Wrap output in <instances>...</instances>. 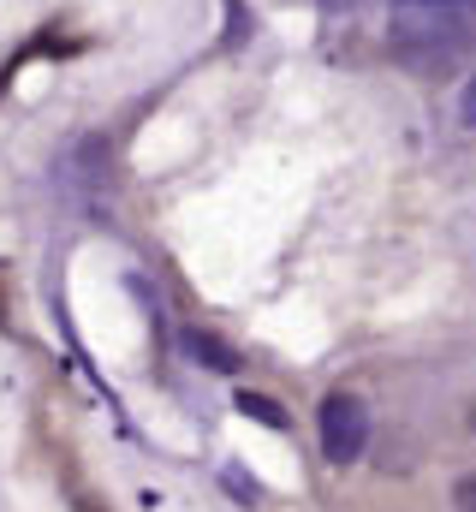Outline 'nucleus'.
Returning <instances> with one entry per match:
<instances>
[{
    "label": "nucleus",
    "mask_w": 476,
    "mask_h": 512,
    "mask_svg": "<svg viewBox=\"0 0 476 512\" xmlns=\"http://www.w3.org/2000/svg\"><path fill=\"white\" fill-rule=\"evenodd\" d=\"M316 423H322V453L334 465L363 459V447H369V411L357 405L352 393H328L322 411H316Z\"/></svg>",
    "instance_id": "2"
},
{
    "label": "nucleus",
    "mask_w": 476,
    "mask_h": 512,
    "mask_svg": "<svg viewBox=\"0 0 476 512\" xmlns=\"http://www.w3.org/2000/svg\"><path fill=\"white\" fill-rule=\"evenodd\" d=\"M471 429H476V405H471Z\"/></svg>",
    "instance_id": "9"
},
{
    "label": "nucleus",
    "mask_w": 476,
    "mask_h": 512,
    "mask_svg": "<svg viewBox=\"0 0 476 512\" xmlns=\"http://www.w3.org/2000/svg\"><path fill=\"white\" fill-rule=\"evenodd\" d=\"M78 512H102V507H96V501H78Z\"/></svg>",
    "instance_id": "8"
},
{
    "label": "nucleus",
    "mask_w": 476,
    "mask_h": 512,
    "mask_svg": "<svg viewBox=\"0 0 476 512\" xmlns=\"http://www.w3.org/2000/svg\"><path fill=\"white\" fill-rule=\"evenodd\" d=\"M453 507H459V512H476V471L453 483Z\"/></svg>",
    "instance_id": "6"
},
{
    "label": "nucleus",
    "mask_w": 476,
    "mask_h": 512,
    "mask_svg": "<svg viewBox=\"0 0 476 512\" xmlns=\"http://www.w3.org/2000/svg\"><path fill=\"white\" fill-rule=\"evenodd\" d=\"M250 36V18H244V0H227V48H238Z\"/></svg>",
    "instance_id": "5"
},
{
    "label": "nucleus",
    "mask_w": 476,
    "mask_h": 512,
    "mask_svg": "<svg viewBox=\"0 0 476 512\" xmlns=\"http://www.w3.org/2000/svg\"><path fill=\"white\" fill-rule=\"evenodd\" d=\"M322 6H340V0H322Z\"/></svg>",
    "instance_id": "10"
},
{
    "label": "nucleus",
    "mask_w": 476,
    "mask_h": 512,
    "mask_svg": "<svg viewBox=\"0 0 476 512\" xmlns=\"http://www.w3.org/2000/svg\"><path fill=\"white\" fill-rule=\"evenodd\" d=\"M459 120L476 131V72H471V84H465V102H459Z\"/></svg>",
    "instance_id": "7"
},
{
    "label": "nucleus",
    "mask_w": 476,
    "mask_h": 512,
    "mask_svg": "<svg viewBox=\"0 0 476 512\" xmlns=\"http://www.w3.org/2000/svg\"><path fill=\"white\" fill-rule=\"evenodd\" d=\"M387 48L411 78H447L471 48V18L453 0H399Z\"/></svg>",
    "instance_id": "1"
},
{
    "label": "nucleus",
    "mask_w": 476,
    "mask_h": 512,
    "mask_svg": "<svg viewBox=\"0 0 476 512\" xmlns=\"http://www.w3.org/2000/svg\"><path fill=\"white\" fill-rule=\"evenodd\" d=\"M238 411L256 417V423H268V429H286V411H280L268 393H238Z\"/></svg>",
    "instance_id": "4"
},
{
    "label": "nucleus",
    "mask_w": 476,
    "mask_h": 512,
    "mask_svg": "<svg viewBox=\"0 0 476 512\" xmlns=\"http://www.w3.org/2000/svg\"><path fill=\"white\" fill-rule=\"evenodd\" d=\"M185 352H191V358H203V364H209V370H221V376L238 370V352H233V346H221L215 334H203V328H191V334H185Z\"/></svg>",
    "instance_id": "3"
}]
</instances>
